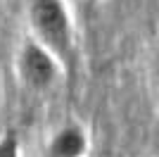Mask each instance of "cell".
Returning <instances> with one entry per match:
<instances>
[{
	"label": "cell",
	"instance_id": "6da1fadb",
	"mask_svg": "<svg viewBox=\"0 0 159 157\" xmlns=\"http://www.w3.org/2000/svg\"><path fill=\"white\" fill-rule=\"evenodd\" d=\"M26 26L29 36L62 62L66 86L74 91L81 74V43L69 0H26Z\"/></svg>",
	"mask_w": 159,
	"mask_h": 157
},
{
	"label": "cell",
	"instance_id": "7a4b0ae2",
	"mask_svg": "<svg viewBox=\"0 0 159 157\" xmlns=\"http://www.w3.org/2000/svg\"><path fill=\"white\" fill-rule=\"evenodd\" d=\"M14 76L21 88L33 95L55 91L62 81L66 83L64 67L55 57V52H50L29 33L19 40L14 50Z\"/></svg>",
	"mask_w": 159,
	"mask_h": 157
},
{
	"label": "cell",
	"instance_id": "3957f363",
	"mask_svg": "<svg viewBox=\"0 0 159 157\" xmlns=\"http://www.w3.org/2000/svg\"><path fill=\"white\" fill-rule=\"evenodd\" d=\"M93 150L90 131L86 126L69 119L55 126L43 145V157H88Z\"/></svg>",
	"mask_w": 159,
	"mask_h": 157
},
{
	"label": "cell",
	"instance_id": "277c9868",
	"mask_svg": "<svg viewBox=\"0 0 159 157\" xmlns=\"http://www.w3.org/2000/svg\"><path fill=\"white\" fill-rule=\"evenodd\" d=\"M0 157H24L21 150V136L17 129L0 131Z\"/></svg>",
	"mask_w": 159,
	"mask_h": 157
}]
</instances>
